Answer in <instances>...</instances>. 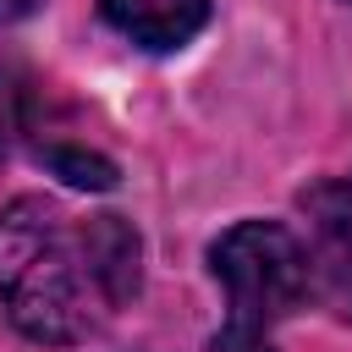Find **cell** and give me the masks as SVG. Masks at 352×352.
<instances>
[{"label": "cell", "instance_id": "cell-1", "mask_svg": "<svg viewBox=\"0 0 352 352\" xmlns=\"http://www.w3.org/2000/svg\"><path fill=\"white\" fill-rule=\"evenodd\" d=\"M143 286V242L121 214L72 220L44 198L0 214V302L38 346L99 336Z\"/></svg>", "mask_w": 352, "mask_h": 352}, {"label": "cell", "instance_id": "cell-2", "mask_svg": "<svg viewBox=\"0 0 352 352\" xmlns=\"http://www.w3.org/2000/svg\"><path fill=\"white\" fill-rule=\"evenodd\" d=\"M209 270L226 286V324L270 336L297 302H308V248L280 220H242L209 248Z\"/></svg>", "mask_w": 352, "mask_h": 352}, {"label": "cell", "instance_id": "cell-3", "mask_svg": "<svg viewBox=\"0 0 352 352\" xmlns=\"http://www.w3.org/2000/svg\"><path fill=\"white\" fill-rule=\"evenodd\" d=\"M214 0H99V16L138 50L170 55L209 28Z\"/></svg>", "mask_w": 352, "mask_h": 352}, {"label": "cell", "instance_id": "cell-4", "mask_svg": "<svg viewBox=\"0 0 352 352\" xmlns=\"http://www.w3.org/2000/svg\"><path fill=\"white\" fill-rule=\"evenodd\" d=\"M308 297L336 319H352V226L319 231V253H308Z\"/></svg>", "mask_w": 352, "mask_h": 352}, {"label": "cell", "instance_id": "cell-5", "mask_svg": "<svg viewBox=\"0 0 352 352\" xmlns=\"http://www.w3.org/2000/svg\"><path fill=\"white\" fill-rule=\"evenodd\" d=\"M38 160H44L60 182H72V187H88V192H110V187H116V165H110L104 154H94V148L55 143V148H38Z\"/></svg>", "mask_w": 352, "mask_h": 352}, {"label": "cell", "instance_id": "cell-6", "mask_svg": "<svg viewBox=\"0 0 352 352\" xmlns=\"http://www.w3.org/2000/svg\"><path fill=\"white\" fill-rule=\"evenodd\" d=\"M302 209L314 214V226H319V231H330V226H352V176H341V182H324V187L302 192Z\"/></svg>", "mask_w": 352, "mask_h": 352}, {"label": "cell", "instance_id": "cell-7", "mask_svg": "<svg viewBox=\"0 0 352 352\" xmlns=\"http://www.w3.org/2000/svg\"><path fill=\"white\" fill-rule=\"evenodd\" d=\"M209 352H275V341L253 336V330H236V324H220L214 341H209Z\"/></svg>", "mask_w": 352, "mask_h": 352}, {"label": "cell", "instance_id": "cell-8", "mask_svg": "<svg viewBox=\"0 0 352 352\" xmlns=\"http://www.w3.org/2000/svg\"><path fill=\"white\" fill-rule=\"evenodd\" d=\"M38 6H44V0H0V28H6V22H22V16H33Z\"/></svg>", "mask_w": 352, "mask_h": 352}]
</instances>
